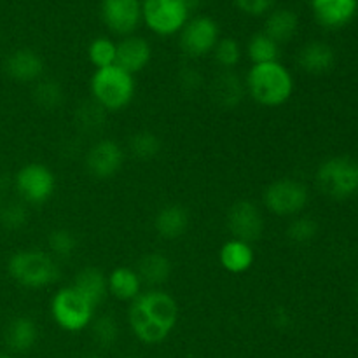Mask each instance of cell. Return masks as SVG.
Segmentation results:
<instances>
[{"mask_svg": "<svg viewBox=\"0 0 358 358\" xmlns=\"http://www.w3.org/2000/svg\"><path fill=\"white\" fill-rule=\"evenodd\" d=\"M318 233V224L313 217L296 215L287 226V236L294 243H308Z\"/></svg>", "mask_w": 358, "mask_h": 358, "instance_id": "cell-32", "label": "cell"}, {"mask_svg": "<svg viewBox=\"0 0 358 358\" xmlns=\"http://www.w3.org/2000/svg\"><path fill=\"white\" fill-rule=\"evenodd\" d=\"M115 55H117V44L108 37L94 38L87 48V58L94 69L115 65Z\"/></svg>", "mask_w": 358, "mask_h": 358, "instance_id": "cell-30", "label": "cell"}, {"mask_svg": "<svg viewBox=\"0 0 358 358\" xmlns=\"http://www.w3.org/2000/svg\"><path fill=\"white\" fill-rule=\"evenodd\" d=\"M185 3H187L189 10H194V9H198L199 3H201V0H185Z\"/></svg>", "mask_w": 358, "mask_h": 358, "instance_id": "cell-37", "label": "cell"}, {"mask_svg": "<svg viewBox=\"0 0 358 358\" xmlns=\"http://www.w3.org/2000/svg\"><path fill=\"white\" fill-rule=\"evenodd\" d=\"M241 13L248 16H262L266 13H271L276 0H233Z\"/></svg>", "mask_w": 358, "mask_h": 358, "instance_id": "cell-35", "label": "cell"}, {"mask_svg": "<svg viewBox=\"0 0 358 358\" xmlns=\"http://www.w3.org/2000/svg\"><path fill=\"white\" fill-rule=\"evenodd\" d=\"M247 56L252 65L280 62V45L273 38H269L264 31H257L248 38Z\"/></svg>", "mask_w": 358, "mask_h": 358, "instance_id": "cell-26", "label": "cell"}, {"mask_svg": "<svg viewBox=\"0 0 358 358\" xmlns=\"http://www.w3.org/2000/svg\"><path fill=\"white\" fill-rule=\"evenodd\" d=\"M161 147H163V142H161L159 136L154 131H149V129L135 133L128 142L129 152L142 161L154 159L161 152Z\"/></svg>", "mask_w": 358, "mask_h": 358, "instance_id": "cell-27", "label": "cell"}, {"mask_svg": "<svg viewBox=\"0 0 358 358\" xmlns=\"http://www.w3.org/2000/svg\"><path fill=\"white\" fill-rule=\"evenodd\" d=\"M245 90L248 96L262 107H282L292 98L294 77L283 63H259L248 69Z\"/></svg>", "mask_w": 358, "mask_h": 358, "instance_id": "cell-2", "label": "cell"}, {"mask_svg": "<svg viewBox=\"0 0 358 358\" xmlns=\"http://www.w3.org/2000/svg\"><path fill=\"white\" fill-rule=\"evenodd\" d=\"M14 184L23 201L30 205H44L56 191V175L45 164L28 163L17 170Z\"/></svg>", "mask_w": 358, "mask_h": 358, "instance_id": "cell-9", "label": "cell"}, {"mask_svg": "<svg viewBox=\"0 0 358 358\" xmlns=\"http://www.w3.org/2000/svg\"><path fill=\"white\" fill-rule=\"evenodd\" d=\"M27 220L28 212L21 203H13V205L0 210V222L7 229H21L23 226H27Z\"/></svg>", "mask_w": 358, "mask_h": 358, "instance_id": "cell-34", "label": "cell"}, {"mask_svg": "<svg viewBox=\"0 0 358 358\" xmlns=\"http://www.w3.org/2000/svg\"><path fill=\"white\" fill-rule=\"evenodd\" d=\"M226 224L231 236L247 243H254L264 233V215L261 208L248 199H240L231 206Z\"/></svg>", "mask_w": 358, "mask_h": 358, "instance_id": "cell-11", "label": "cell"}, {"mask_svg": "<svg viewBox=\"0 0 358 358\" xmlns=\"http://www.w3.org/2000/svg\"><path fill=\"white\" fill-rule=\"evenodd\" d=\"M135 76L110 65L96 69L90 79V93L94 103L105 112H121L135 98Z\"/></svg>", "mask_w": 358, "mask_h": 358, "instance_id": "cell-3", "label": "cell"}, {"mask_svg": "<svg viewBox=\"0 0 358 358\" xmlns=\"http://www.w3.org/2000/svg\"><path fill=\"white\" fill-rule=\"evenodd\" d=\"M91 336L93 341L96 343L100 348H110L115 345L119 338V325L114 317L110 315H101V317L93 318L91 322Z\"/></svg>", "mask_w": 358, "mask_h": 358, "instance_id": "cell-29", "label": "cell"}, {"mask_svg": "<svg viewBox=\"0 0 358 358\" xmlns=\"http://www.w3.org/2000/svg\"><path fill=\"white\" fill-rule=\"evenodd\" d=\"M6 345L10 352L14 353H24L35 346L38 339V329L37 324L31 320L30 317H16L7 324L6 334Z\"/></svg>", "mask_w": 358, "mask_h": 358, "instance_id": "cell-22", "label": "cell"}, {"mask_svg": "<svg viewBox=\"0 0 358 358\" xmlns=\"http://www.w3.org/2000/svg\"><path fill=\"white\" fill-rule=\"evenodd\" d=\"M213 59L224 70H233L241 59V45L236 38L224 37L219 38L217 45L212 51Z\"/></svg>", "mask_w": 358, "mask_h": 358, "instance_id": "cell-31", "label": "cell"}, {"mask_svg": "<svg viewBox=\"0 0 358 358\" xmlns=\"http://www.w3.org/2000/svg\"><path fill=\"white\" fill-rule=\"evenodd\" d=\"M357 299H358V285H357Z\"/></svg>", "mask_w": 358, "mask_h": 358, "instance_id": "cell-41", "label": "cell"}, {"mask_svg": "<svg viewBox=\"0 0 358 358\" xmlns=\"http://www.w3.org/2000/svg\"><path fill=\"white\" fill-rule=\"evenodd\" d=\"M136 273H138L143 285H149L150 289H157L170 278L171 261L164 254L150 252V254H145L140 259L138 264H136Z\"/></svg>", "mask_w": 358, "mask_h": 358, "instance_id": "cell-25", "label": "cell"}, {"mask_svg": "<svg viewBox=\"0 0 358 358\" xmlns=\"http://www.w3.org/2000/svg\"><path fill=\"white\" fill-rule=\"evenodd\" d=\"M150 59H152V48L147 38L140 35H128V37H122L121 42H117L115 65L131 76L145 70Z\"/></svg>", "mask_w": 358, "mask_h": 358, "instance_id": "cell-16", "label": "cell"}, {"mask_svg": "<svg viewBox=\"0 0 358 358\" xmlns=\"http://www.w3.org/2000/svg\"><path fill=\"white\" fill-rule=\"evenodd\" d=\"M84 358H103V357L98 355V353H90V355H86Z\"/></svg>", "mask_w": 358, "mask_h": 358, "instance_id": "cell-38", "label": "cell"}, {"mask_svg": "<svg viewBox=\"0 0 358 358\" xmlns=\"http://www.w3.org/2000/svg\"><path fill=\"white\" fill-rule=\"evenodd\" d=\"M318 24L329 30L346 27L357 16L358 0H310Z\"/></svg>", "mask_w": 358, "mask_h": 358, "instance_id": "cell-15", "label": "cell"}, {"mask_svg": "<svg viewBox=\"0 0 358 358\" xmlns=\"http://www.w3.org/2000/svg\"><path fill=\"white\" fill-rule=\"evenodd\" d=\"M255 254L252 243L231 238L220 247L219 262L231 275H243L254 266Z\"/></svg>", "mask_w": 358, "mask_h": 358, "instance_id": "cell-19", "label": "cell"}, {"mask_svg": "<svg viewBox=\"0 0 358 358\" xmlns=\"http://www.w3.org/2000/svg\"><path fill=\"white\" fill-rule=\"evenodd\" d=\"M126 358H136V357H126Z\"/></svg>", "mask_w": 358, "mask_h": 358, "instance_id": "cell-42", "label": "cell"}, {"mask_svg": "<svg viewBox=\"0 0 358 358\" xmlns=\"http://www.w3.org/2000/svg\"><path fill=\"white\" fill-rule=\"evenodd\" d=\"M189 10L185 0H143L142 21L150 31L159 37H171L180 34L189 21Z\"/></svg>", "mask_w": 358, "mask_h": 358, "instance_id": "cell-7", "label": "cell"}, {"mask_svg": "<svg viewBox=\"0 0 358 358\" xmlns=\"http://www.w3.org/2000/svg\"><path fill=\"white\" fill-rule=\"evenodd\" d=\"M51 317L55 324L65 332H80L91 325L96 308L76 289L62 287L51 297Z\"/></svg>", "mask_w": 358, "mask_h": 358, "instance_id": "cell-5", "label": "cell"}, {"mask_svg": "<svg viewBox=\"0 0 358 358\" xmlns=\"http://www.w3.org/2000/svg\"><path fill=\"white\" fill-rule=\"evenodd\" d=\"M3 69H6L7 76L16 83H38L44 76V59L34 49L21 48L7 56Z\"/></svg>", "mask_w": 358, "mask_h": 358, "instance_id": "cell-14", "label": "cell"}, {"mask_svg": "<svg viewBox=\"0 0 358 358\" xmlns=\"http://www.w3.org/2000/svg\"><path fill=\"white\" fill-rule=\"evenodd\" d=\"M107 285L108 294L112 297L122 301V303H131L142 294L143 283L136 269L119 266V268L112 269L110 275L107 276Z\"/></svg>", "mask_w": 358, "mask_h": 358, "instance_id": "cell-21", "label": "cell"}, {"mask_svg": "<svg viewBox=\"0 0 358 358\" xmlns=\"http://www.w3.org/2000/svg\"><path fill=\"white\" fill-rule=\"evenodd\" d=\"M72 287H76L94 308L100 306L108 296L107 275L98 268H84L73 278Z\"/></svg>", "mask_w": 358, "mask_h": 358, "instance_id": "cell-24", "label": "cell"}, {"mask_svg": "<svg viewBox=\"0 0 358 358\" xmlns=\"http://www.w3.org/2000/svg\"><path fill=\"white\" fill-rule=\"evenodd\" d=\"M334 49L320 41H311L301 48L297 63L301 69L311 76H322L334 66Z\"/></svg>", "mask_w": 358, "mask_h": 358, "instance_id": "cell-20", "label": "cell"}, {"mask_svg": "<svg viewBox=\"0 0 358 358\" xmlns=\"http://www.w3.org/2000/svg\"><path fill=\"white\" fill-rule=\"evenodd\" d=\"M34 100L44 110H55L63 103V87L59 86L58 80L41 79L35 83Z\"/></svg>", "mask_w": 358, "mask_h": 358, "instance_id": "cell-28", "label": "cell"}, {"mask_svg": "<svg viewBox=\"0 0 358 358\" xmlns=\"http://www.w3.org/2000/svg\"><path fill=\"white\" fill-rule=\"evenodd\" d=\"M0 358H13V357H10V355H3V353H2V355H0Z\"/></svg>", "mask_w": 358, "mask_h": 358, "instance_id": "cell-39", "label": "cell"}, {"mask_svg": "<svg viewBox=\"0 0 358 358\" xmlns=\"http://www.w3.org/2000/svg\"><path fill=\"white\" fill-rule=\"evenodd\" d=\"M297 28H299L297 14L294 10L282 7V9H273L268 14L264 23V34L269 38H273L276 44L282 45L296 37Z\"/></svg>", "mask_w": 358, "mask_h": 358, "instance_id": "cell-23", "label": "cell"}, {"mask_svg": "<svg viewBox=\"0 0 358 358\" xmlns=\"http://www.w3.org/2000/svg\"><path fill=\"white\" fill-rule=\"evenodd\" d=\"M48 248L52 257H70L77 248V238L69 229H55L48 236Z\"/></svg>", "mask_w": 358, "mask_h": 358, "instance_id": "cell-33", "label": "cell"}, {"mask_svg": "<svg viewBox=\"0 0 358 358\" xmlns=\"http://www.w3.org/2000/svg\"><path fill=\"white\" fill-rule=\"evenodd\" d=\"M180 310L173 296L161 289H149L129 303L128 324L138 341L159 345L177 327Z\"/></svg>", "mask_w": 358, "mask_h": 358, "instance_id": "cell-1", "label": "cell"}, {"mask_svg": "<svg viewBox=\"0 0 358 358\" xmlns=\"http://www.w3.org/2000/svg\"><path fill=\"white\" fill-rule=\"evenodd\" d=\"M220 38V28L210 16H194L180 30V49L192 59L210 55Z\"/></svg>", "mask_w": 358, "mask_h": 358, "instance_id": "cell-10", "label": "cell"}, {"mask_svg": "<svg viewBox=\"0 0 358 358\" xmlns=\"http://www.w3.org/2000/svg\"><path fill=\"white\" fill-rule=\"evenodd\" d=\"M100 14L112 34L128 37L142 23V0H101Z\"/></svg>", "mask_w": 358, "mask_h": 358, "instance_id": "cell-12", "label": "cell"}, {"mask_svg": "<svg viewBox=\"0 0 358 358\" xmlns=\"http://www.w3.org/2000/svg\"><path fill=\"white\" fill-rule=\"evenodd\" d=\"M245 94H247L245 80H241V77L238 73L231 72V70H224L210 84V96H212V100L220 108H226V110L236 108L245 98Z\"/></svg>", "mask_w": 358, "mask_h": 358, "instance_id": "cell-18", "label": "cell"}, {"mask_svg": "<svg viewBox=\"0 0 358 358\" xmlns=\"http://www.w3.org/2000/svg\"><path fill=\"white\" fill-rule=\"evenodd\" d=\"M315 180L327 198H352L358 192V163L346 156L331 157L318 166Z\"/></svg>", "mask_w": 358, "mask_h": 358, "instance_id": "cell-6", "label": "cell"}, {"mask_svg": "<svg viewBox=\"0 0 358 358\" xmlns=\"http://www.w3.org/2000/svg\"><path fill=\"white\" fill-rule=\"evenodd\" d=\"M7 273L17 285L24 289H45L59 278V268L55 257L44 250H20L7 261Z\"/></svg>", "mask_w": 358, "mask_h": 358, "instance_id": "cell-4", "label": "cell"}, {"mask_svg": "<svg viewBox=\"0 0 358 358\" xmlns=\"http://www.w3.org/2000/svg\"><path fill=\"white\" fill-rule=\"evenodd\" d=\"M201 73L196 72L194 69H187L180 73V84L184 87H187V90H198V87L201 86Z\"/></svg>", "mask_w": 358, "mask_h": 358, "instance_id": "cell-36", "label": "cell"}, {"mask_svg": "<svg viewBox=\"0 0 358 358\" xmlns=\"http://www.w3.org/2000/svg\"><path fill=\"white\" fill-rule=\"evenodd\" d=\"M124 164V150L115 140H98L86 154L87 173L98 180H107L117 175Z\"/></svg>", "mask_w": 358, "mask_h": 358, "instance_id": "cell-13", "label": "cell"}, {"mask_svg": "<svg viewBox=\"0 0 358 358\" xmlns=\"http://www.w3.org/2000/svg\"><path fill=\"white\" fill-rule=\"evenodd\" d=\"M308 201H310L308 187L296 178L273 180L262 192V203L266 210L278 217L301 215Z\"/></svg>", "mask_w": 358, "mask_h": 358, "instance_id": "cell-8", "label": "cell"}, {"mask_svg": "<svg viewBox=\"0 0 358 358\" xmlns=\"http://www.w3.org/2000/svg\"><path fill=\"white\" fill-rule=\"evenodd\" d=\"M189 224H191L189 212L177 203L161 206L154 217V231L157 236L168 241L184 236L189 229Z\"/></svg>", "mask_w": 358, "mask_h": 358, "instance_id": "cell-17", "label": "cell"}, {"mask_svg": "<svg viewBox=\"0 0 358 358\" xmlns=\"http://www.w3.org/2000/svg\"><path fill=\"white\" fill-rule=\"evenodd\" d=\"M0 210H2V194H0Z\"/></svg>", "mask_w": 358, "mask_h": 358, "instance_id": "cell-40", "label": "cell"}]
</instances>
